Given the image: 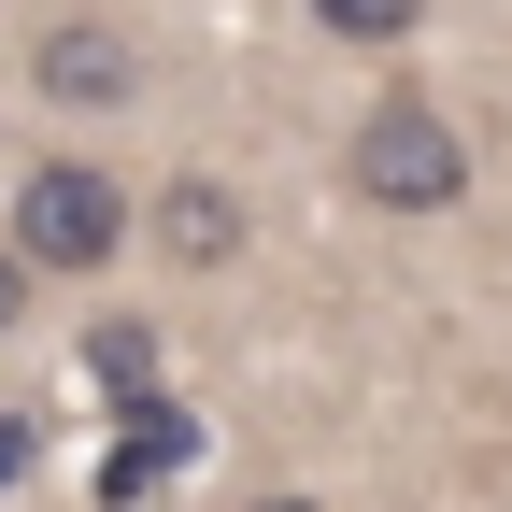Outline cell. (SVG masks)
<instances>
[{
	"label": "cell",
	"instance_id": "cell-1",
	"mask_svg": "<svg viewBox=\"0 0 512 512\" xmlns=\"http://www.w3.org/2000/svg\"><path fill=\"white\" fill-rule=\"evenodd\" d=\"M342 185L370 214H456L470 200V128L441 114L427 86H384L356 128H342Z\"/></svg>",
	"mask_w": 512,
	"mask_h": 512
},
{
	"label": "cell",
	"instance_id": "cell-2",
	"mask_svg": "<svg viewBox=\"0 0 512 512\" xmlns=\"http://www.w3.org/2000/svg\"><path fill=\"white\" fill-rule=\"evenodd\" d=\"M0 242H15L29 256V285L43 271H114V256H128V185L100 171V157H72V143H57V157H29L15 171V228H0Z\"/></svg>",
	"mask_w": 512,
	"mask_h": 512
},
{
	"label": "cell",
	"instance_id": "cell-3",
	"mask_svg": "<svg viewBox=\"0 0 512 512\" xmlns=\"http://www.w3.org/2000/svg\"><path fill=\"white\" fill-rule=\"evenodd\" d=\"M29 86H43L57 114H128V100H143V43H128L114 15H57V29L29 43Z\"/></svg>",
	"mask_w": 512,
	"mask_h": 512
},
{
	"label": "cell",
	"instance_id": "cell-4",
	"mask_svg": "<svg viewBox=\"0 0 512 512\" xmlns=\"http://www.w3.org/2000/svg\"><path fill=\"white\" fill-rule=\"evenodd\" d=\"M242 228H256V214H242V185H228V171H171L157 200L128 214V242H143V256H171V271H228V256H242Z\"/></svg>",
	"mask_w": 512,
	"mask_h": 512
},
{
	"label": "cell",
	"instance_id": "cell-5",
	"mask_svg": "<svg viewBox=\"0 0 512 512\" xmlns=\"http://www.w3.org/2000/svg\"><path fill=\"white\" fill-rule=\"evenodd\" d=\"M114 413H128V427H114V456H100V484H86V498H100V512H143L185 456H200V413H185L171 384H143V399H114Z\"/></svg>",
	"mask_w": 512,
	"mask_h": 512
},
{
	"label": "cell",
	"instance_id": "cell-6",
	"mask_svg": "<svg viewBox=\"0 0 512 512\" xmlns=\"http://www.w3.org/2000/svg\"><path fill=\"white\" fill-rule=\"evenodd\" d=\"M86 384H100V399H143V384H157V328H143V313H100V328H86Z\"/></svg>",
	"mask_w": 512,
	"mask_h": 512
},
{
	"label": "cell",
	"instance_id": "cell-7",
	"mask_svg": "<svg viewBox=\"0 0 512 512\" xmlns=\"http://www.w3.org/2000/svg\"><path fill=\"white\" fill-rule=\"evenodd\" d=\"M299 15L328 29V43H413V29H427V0H299Z\"/></svg>",
	"mask_w": 512,
	"mask_h": 512
},
{
	"label": "cell",
	"instance_id": "cell-8",
	"mask_svg": "<svg viewBox=\"0 0 512 512\" xmlns=\"http://www.w3.org/2000/svg\"><path fill=\"white\" fill-rule=\"evenodd\" d=\"M29 456H43V427H29V413H0V498L29 484Z\"/></svg>",
	"mask_w": 512,
	"mask_h": 512
},
{
	"label": "cell",
	"instance_id": "cell-9",
	"mask_svg": "<svg viewBox=\"0 0 512 512\" xmlns=\"http://www.w3.org/2000/svg\"><path fill=\"white\" fill-rule=\"evenodd\" d=\"M15 313H29V256L0 242V342H15Z\"/></svg>",
	"mask_w": 512,
	"mask_h": 512
},
{
	"label": "cell",
	"instance_id": "cell-10",
	"mask_svg": "<svg viewBox=\"0 0 512 512\" xmlns=\"http://www.w3.org/2000/svg\"><path fill=\"white\" fill-rule=\"evenodd\" d=\"M242 512H328V498H299V484H256V498H242Z\"/></svg>",
	"mask_w": 512,
	"mask_h": 512
}]
</instances>
